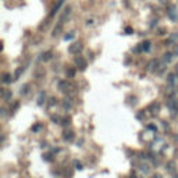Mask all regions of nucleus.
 Here are the masks:
<instances>
[{
	"mask_svg": "<svg viewBox=\"0 0 178 178\" xmlns=\"http://www.w3.org/2000/svg\"><path fill=\"white\" fill-rule=\"evenodd\" d=\"M81 50V44L79 43H74L71 47H70V52L71 53H75V52H79Z\"/></svg>",
	"mask_w": 178,
	"mask_h": 178,
	"instance_id": "1",
	"label": "nucleus"
},
{
	"mask_svg": "<svg viewBox=\"0 0 178 178\" xmlns=\"http://www.w3.org/2000/svg\"><path fill=\"white\" fill-rule=\"evenodd\" d=\"M78 63H79V65H81V67H79V68H81V70H84V68H85V67H86V63H85V61H84V60H82L81 57H78V59H77V64H78Z\"/></svg>",
	"mask_w": 178,
	"mask_h": 178,
	"instance_id": "2",
	"label": "nucleus"
},
{
	"mask_svg": "<svg viewBox=\"0 0 178 178\" xmlns=\"http://www.w3.org/2000/svg\"><path fill=\"white\" fill-rule=\"evenodd\" d=\"M64 138L67 139V141H73V138H74V135H73V132H65V135H64Z\"/></svg>",
	"mask_w": 178,
	"mask_h": 178,
	"instance_id": "3",
	"label": "nucleus"
},
{
	"mask_svg": "<svg viewBox=\"0 0 178 178\" xmlns=\"http://www.w3.org/2000/svg\"><path fill=\"white\" fill-rule=\"evenodd\" d=\"M171 59H173V54H171V53H166V54H164V60H166L167 63L171 61Z\"/></svg>",
	"mask_w": 178,
	"mask_h": 178,
	"instance_id": "4",
	"label": "nucleus"
},
{
	"mask_svg": "<svg viewBox=\"0 0 178 178\" xmlns=\"http://www.w3.org/2000/svg\"><path fill=\"white\" fill-rule=\"evenodd\" d=\"M142 49H143V50H149V42H145V43H142Z\"/></svg>",
	"mask_w": 178,
	"mask_h": 178,
	"instance_id": "5",
	"label": "nucleus"
},
{
	"mask_svg": "<svg viewBox=\"0 0 178 178\" xmlns=\"http://www.w3.org/2000/svg\"><path fill=\"white\" fill-rule=\"evenodd\" d=\"M175 70H177V73H178V64H177V68H175Z\"/></svg>",
	"mask_w": 178,
	"mask_h": 178,
	"instance_id": "6",
	"label": "nucleus"
},
{
	"mask_svg": "<svg viewBox=\"0 0 178 178\" xmlns=\"http://www.w3.org/2000/svg\"><path fill=\"white\" fill-rule=\"evenodd\" d=\"M175 178H178V175H177V177H175Z\"/></svg>",
	"mask_w": 178,
	"mask_h": 178,
	"instance_id": "7",
	"label": "nucleus"
}]
</instances>
